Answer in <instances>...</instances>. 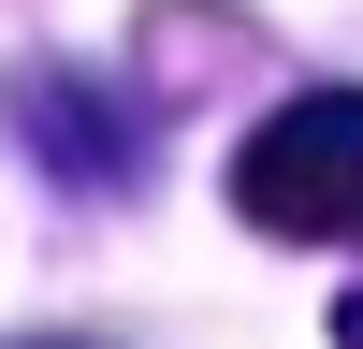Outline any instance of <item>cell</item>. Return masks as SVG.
<instances>
[{
  "mask_svg": "<svg viewBox=\"0 0 363 349\" xmlns=\"http://www.w3.org/2000/svg\"><path fill=\"white\" fill-rule=\"evenodd\" d=\"M233 204L277 248H363V87H306L233 145Z\"/></svg>",
  "mask_w": 363,
  "mask_h": 349,
  "instance_id": "1",
  "label": "cell"
},
{
  "mask_svg": "<svg viewBox=\"0 0 363 349\" xmlns=\"http://www.w3.org/2000/svg\"><path fill=\"white\" fill-rule=\"evenodd\" d=\"M15 116H29V145H44V160L73 174V189H131V174H145L131 116H116L87 73H29V87H15Z\"/></svg>",
  "mask_w": 363,
  "mask_h": 349,
  "instance_id": "2",
  "label": "cell"
},
{
  "mask_svg": "<svg viewBox=\"0 0 363 349\" xmlns=\"http://www.w3.org/2000/svg\"><path fill=\"white\" fill-rule=\"evenodd\" d=\"M335 349H363V277H349V291H335Z\"/></svg>",
  "mask_w": 363,
  "mask_h": 349,
  "instance_id": "3",
  "label": "cell"
},
{
  "mask_svg": "<svg viewBox=\"0 0 363 349\" xmlns=\"http://www.w3.org/2000/svg\"><path fill=\"white\" fill-rule=\"evenodd\" d=\"M15 349H44V335H15Z\"/></svg>",
  "mask_w": 363,
  "mask_h": 349,
  "instance_id": "4",
  "label": "cell"
}]
</instances>
